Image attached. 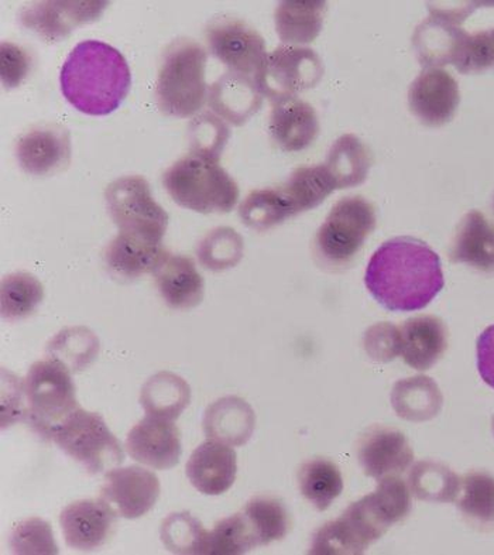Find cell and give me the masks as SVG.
I'll list each match as a JSON object with an SVG mask.
<instances>
[{
	"label": "cell",
	"mask_w": 494,
	"mask_h": 555,
	"mask_svg": "<svg viewBox=\"0 0 494 555\" xmlns=\"http://www.w3.org/2000/svg\"><path fill=\"white\" fill-rule=\"evenodd\" d=\"M258 545V540L244 513L219 521L216 529L209 531L208 554H245Z\"/></svg>",
	"instance_id": "43"
},
{
	"label": "cell",
	"mask_w": 494,
	"mask_h": 555,
	"mask_svg": "<svg viewBox=\"0 0 494 555\" xmlns=\"http://www.w3.org/2000/svg\"><path fill=\"white\" fill-rule=\"evenodd\" d=\"M328 4L323 0H286L276 9V30L287 46L309 44L320 36Z\"/></svg>",
	"instance_id": "28"
},
{
	"label": "cell",
	"mask_w": 494,
	"mask_h": 555,
	"mask_svg": "<svg viewBox=\"0 0 494 555\" xmlns=\"http://www.w3.org/2000/svg\"><path fill=\"white\" fill-rule=\"evenodd\" d=\"M428 9L431 16L417 27L413 36L418 62L427 68L455 64L468 33L454 18Z\"/></svg>",
	"instance_id": "18"
},
{
	"label": "cell",
	"mask_w": 494,
	"mask_h": 555,
	"mask_svg": "<svg viewBox=\"0 0 494 555\" xmlns=\"http://www.w3.org/2000/svg\"><path fill=\"white\" fill-rule=\"evenodd\" d=\"M2 59V83L6 90H15L21 87L31 68V57L21 46L11 41H3L0 49Z\"/></svg>",
	"instance_id": "47"
},
{
	"label": "cell",
	"mask_w": 494,
	"mask_h": 555,
	"mask_svg": "<svg viewBox=\"0 0 494 555\" xmlns=\"http://www.w3.org/2000/svg\"><path fill=\"white\" fill-rule=\"evenodd\" d=\"M450 259L494 273V225L482 212L466 214L452 242Z\"/></svg>",
	"instance_id": "25"
},
{
	"label": "cell",
	"mask_w": 494,
	"mask_h": 555,
	"mask_svg": "<svg viewBox=\"0 0 494 555\" xmlns=\"http://www.w3.org/2000/svg\"><path fill=\"white\" fill-rule=\"evenodd\" d=\"M207 62V51L197 41H172L162 55L156 86L162 114L185 119L203 109L209 92L205 81Z\"/></svg>",
	"instance_id": "4"
},
{
	"label": "cell",
	"mask_w": 494,
	"mask_h": 555,
	"mask_svg": "<svg viewBox=\"0 0 494 555\" xmlns=\"http://www.w3.org/2000/svg\"><path fill=\"white\" fill-rule=\"evenodd\" d=\"M160 535L174 554H208L209 531L190 513H172L162 520Z\"/></svg>",
	"instance_id": "40"
},
{
	"label": "cell",
	"mask_w": 494,
	"mask_h": 555,
	"mask_svg": "<svg viewBox=\"0 0 494 555\" xmlns=\"http://www.w3.org/2000/svg\"><path fill=\"white\" fill-rule=\"evenodd\" d=\"M459 511L479 526L494 525V478L486 473H470L460 479Z\"/></svg>",
	"instance_id": "39"
},
{
	"label": "cell",
	"mask_w": 494,
	"mask_h": 555,
	"mask_svg": "<svg viewBox=\"0 0 494 555\" xmlns=\"http://www.w3.org/2000/svg\"><path fill=\"white\" fill-rule=\"evenodd\" d=\"M367 291L386 310L426 309L445 286L440 256L426 242L402 236L387 241L367 264Z\"/></svg>",
	"instance_id": "1"
},
{
	"label": "cell",
	"mask_w": 494,
	"mask_h": 555,
	"mask_svg": "<svg viewBox=\"0 0 494 555\" xmlns=\"http://www.w3.org/2000/svg\"><path fill=\"white\" fill-rule=\"evenodd\" d=\"M72 134L62 125L36 126L18 140L16 157L27 175L49 177L72 163Z\"/></svg>",
	"instance_id": "15"
},
{
	"label": "cell",
	"mask_w": 494,
	"mask_h": 555,
	"mask_svg": "<svg viewBox=\"0 0 494 555\" xmlns=\"http://www.w3.org/2000/svg\"><path fill=\"white\" fill-rule=\"evenodd\" d=\"M162 184L177 204L199 214L231 212L239 199V186L219 163L194 155L176 162Z\"/></svg>",
	"instance_id": "5"
},
{
	"label": "cell",
	"mask_w": 494,
	"mask_h": 555,
	"mask_svg": "<svg viewBox=\"0 0 494 555\" xmlns=\"http://www.w3.org/2000/svg\"><path fill=\"white\" fill-rule=\"evenodd\" d=\"M101 344L87 326H72L60 331L47 344V358L72 373L82 372L95 361Z\"/></svg>",
	"instance_id": "32"
},
{
	"label": "cell",
	"mask_w": 494,
	"mask_h": 555,
	"mask_svg": "<svg viewBox=\"0 0 494 555\" xmlns=\"http://www.w3.org/2000/svg\"><path fill=\"white\" fill-rule=\"evenodd\" d=\"M126 450L138 463L158 470L179 465L183 446L181 434L171 420L147 416L126 438Z\"/></svg>",
	"instance_id": "16"
},
{
	"label": "cell",
	"mask_w": 494,
	"mask_h": 555,
	"mask_svg": "<svg viewBox=\"0 0 494 555\" xmlns=\"http://www.w3.org/2000/svg\"><path fill=\"white\" fill-rule=\"evenodd\" d=\"M2 391V409L9 404L6 412L2 413V424L6 423V426H11L17 420L26 418L25 384L18 382L17 377L13 376L12 373H9L6 379V375L3 373Z\"/></svg>",
	"instance_id": "48"
},
{
	"label": "cell",
	"mask_w": 494,
	"mask_h": 555,
	"mask_svg": "<svg viewBox=\"0 0 494 555\" xmlns=\"http://www.w3.org/2000/svg\"><path fill=\"white\" fill-rule=\"evenodd\" d=\"M109 2L73 0V2H30L18 12L22 25L49 43H58L74 29L96 22Z\"/></svg>",
	"instance_id": "12"
},
{
	"label": "cell",
	"mask_w": 494,
	"mask_h": 555,
	"mask_svg": "<svg viewBox=\"0 0 494 555\" xmlns=\"http://www.w3.org/2000/svg\"><path fill=\"white\" fill-rule=\"evenodd\" d=\"M459 102L458 82L442 68L424 69L410 87V111L419 122L432 128L451 122Z\"/></svg>",
	"instance_id": "14"
},
{
	"label": "cell",
	"mask_w": 494,
	"mask_h": 555,
	"mask_svg": "<svg viewBox=\"0 0 494 555\" xmlns=\"http://www.w3.org/2000/svg\"><path fill=\"white\" fill-rule=\"evenodd\" d=\"M191 387L172 372H160L144 384L140 404L147 416L177 420L188 408Z\"/></svg>",
	"instance_id": "30"
},
{
	"label": "cell",
	"mask_w": 494,
	"mask_h": 555,
	"mask_svg": "<svg viewBox=\"0 0 494 555\" xmlns=\"http://www.w3.org/2000/svg\"><path fill=\"white\" fill-rule=\"evenodd\" d=\"M209 50L233 73L256 78L268 57L260 33L242 18H213L207 27Z\"/></svg>",
	"instance_id": "11"
},
{
	"label": "cell",
	"mask_w": 494,
	"mask_h": 555,
	"mask_svg": "<svg viewBox=\"0 0 494 555\" xmlns=\"http://www.w3.org/2000/svg\"><path fill=\"white\" fill-rule=\"evenodd\" d=\"M298 485L302 496L320 512L328 509L343 491L342 474L338 466L324 459L311 460L302 465L298 470Z\"/></svg>",
	"instance_id": "34"
},
{
	"label": "cell",
	"mask_w": 494,
	"mask_h": 555,
	"mask_svg": "<svg viewBox=\"0 0 494 555\" xmlns=\"http://www.w3.org/2000/svg\"><path fill=\"white\" fill-rule=\"evenodd\" d=\"M244 249V237L230 227H221L199 242L197 256L205 269L223 272L240 262Z\"/></svg>",
	"instance_id": "41"
},
{
	"label": "cell",
	"mask_w": 494,
	"mask_h": 555,
	"mask_svg": "<svg viewBox=\"0 0 494 555\" xmlns=\"http://www.w3.org/2000/svg\"><path fill=\"white\" fill-rule=\"evenodd\" d=\"M478 370L482 379L494 389V325L478 339Z\"/></svg>",
	"instance_id": "49"
},
{
	"label": "cell",
	"mask_w": 494,
	"mask_h": 555,
	"mask_svg": "<svg viewBox=\"0 0 494 555\" xmlns=\"http://www.w3.org/2000/svg\"><path fill=\"white\" fill-rule=\"evenodd\" d=\"M43 284L30 273L17 272L2 279L0 300L2 317L8 321L26 319L36 311L43 301Z\"/></svg>",
	"instance_id": "37"
},
{
	"label": "cell",
	"mask_w": 494,
	"mask_h": 555,
	"mask_svg": "<svg viewBox=\"0 0 494 555\" xmlns=\"http://www.w3.org/2000/svg\"><path fill=\"white\" fill-rule=\"evenodd\" d=\"M203 426L209 440L240 447L250 440L255 431L256 416L253 409L244 399L227 396L209 405Z\"/></svg>",
	"instance_id": "26"
},
{
	"label": "cell",
	"mask_w": 494,
	"mask_h": 555,
	"mask_svg": "<svg viewBox=\"0 0 494 555\" xmlns=\"http://www.w3.org/2000/svg\"><path fill=\"white\" fill-rule=\"evenodd\" d=\"M208 102L219 118L242 126L262 108L263 95L255 78L227 72L209 88Z\"/></svg>",
	"instance_id": "23"
},
{
	"label": "cell",
	"mask_w": 494,
	"mask_h": 555,
	"mask_svg": "<svg viewBox=\"0 0 494 555\" xmlns=\"http://www.w3.org/2000/svg\"><path fill=\"white\" fill-rule=\"evenodd\" d=\"M185 470L186 477L198 492L219 496L230 491L235 483L236 452L230 446L209 440L195 448Z\"/></svg>",
	"instance_id": "20"
},
{
	"label": "cell",
	"mask_w": 494,
	"mask_h": 555,
	"mask_svg": "<svg viewBox=\"0 0 494 555\" xmlns=\"http://www.w3.org/2000/svg\"><path fill=\"white\" fill-rule=\"evenodd\" d=\"M166 255L167 250L161 245L148 244L119 232L106 247L105 263L116 278L132 280L153 274Z\"/></svg>",
	"instance_id": "27"
},
{
	"label": "cell",
	"mask_w": 494,
	"mask_h": 555,
	"mask_svg": "<svg viewBox=\"0 0 494 555\" xmlns=\"http://www.w3.org/2000/svg\"><path fill=\"white\" fill-rule=\"evenodd\" d=\"M65 98L79 112L106 116L122 105L132 86L128 62L119 50L100 40L74 47L60 74Z\"/></svg>",
	"instance_id": "3"
},
{
	"label": "cell",
	"mask_w": 494,
	"mask_h": 555,
	"mask_svg": "<svg viewBox=\"0 0 494 555\" xmlns=\"http://www.w3.org/2000/svg\"><path fill=\"white\" fill-rule=\"evenodd\" d=\"M337 190L365 183L372 167L369 147L355 134H343L333 144L325 162Z\"/></svg>",
	"instance_id": "29"
},
{
	"label": "cell",
	"mask_w": 494,
	"mask_h": 555,
	"mask_svg": "<svg viewBox=\"0 0 494 555\" xmlns=\"http://www.w3.org/2000/svg\"><path fill=\"white\" fill-rule=\"evenodd\" d=\"M51 440L92 475L123 463L122 446L98 413L79 408L53 433Z\"/></svg>",
	"instance_id": "9"
},
{
	"label": "cell",
	"mask_w": 494,
	"mask_h": 555,
	"mask_svg": "<svg viewBox=\"0 0 494 555\" xmlns=\"http://www.w3.org/2000/svg\"><path fill=\"white\" fill-rule=\"evenodd\" d=\"M410 488L419 501L451 503L458 498L460 479L448 466L421 461L410 474Z\"/></svg>",
	"instance_id": "36"
},
{
	"label": "cell",
	"mask_w": 494,
	"mask_h": 555,
	"mask_svg": "<svg viewBox=\"0 0 494 555\" xmlns=\"http://www.w3.org/2000/svg\"><path fill=\"white\" fill-rule=\"evenodd\" d=\"M358 459L367 477H398L413 464L414 451L402 431L373 427L359 440Z\"/></svg>",
	"instance_id": "17"
},
{
	"label": "cell",
	"mask_w": 494,
	"mask_h": 555,
	"mask_svg": "<svg viewBox=\"0 0 494 555\" xmlns=\"http://www.w3.org/2000/svg\"><path fill=\"white\" fill-rule=\"evenodd\" d=\"M12 548L15 554H58L51 526L39 517L23 520L15 527L12 534Z\"/></svg>",
	"instance_id": "44"
},
{
	"label": "cell",
	"mask_w": 494,
	"mask_h": 555,
	"mask_svg": "<svg viewBox=\"0 0 494 555\" xmlns=\"http://www.w3.org/2000/svg\"><path fill=\"white\" fill-rule=\"evenodd\" d=\"M391 403L400 417L410 422H428L440 413L442 395L430 377L416 376L394 385Z\"/></svg>",
	"instance_id": "31"
},
{
	"label": "cell",
	"mask_w": 494,
	"mask_h": 555,
	"mask_svg": "<svg viewBox=\"0 0 494 555\" xmlns=\"http://www.w3.org/2000/svg\"><path fill=\"white\" fill-rule=\"evenodd\" d=\"M269 130L284 152H301L318 137V115L309 102L288 98L274 102Z\"/></svg>",
	"instance_id": "22"
},
{
	"label": "cell",
	"mask_w": 494,
	"mask_h": 555,
	"mask_svg": "<svg viewBox=\"0 0 494 555\" xmlns=\"http://www.w3.org/2000/svg\"><path fill=\"white\" fill-rule=\"evenodd\" d=\"M239 214L245 225L256 231H268L297 216L282 186L253 191L240 204Z\"/></svg>",
	"instance_id": "35"
},
{
	"label": "cell",
	"mask_w": 494,
	"mask_h": 555,
	"mask_svg": "<svg viewBox=\"0 0 494 555\" xmlns=\"http://www.w3.org/2000/svg\"><path fill=\"white\" fill-rule=\"evenodd\" d=\"M160 480L142 466L112 469L105 475L101 501L123 519H139L155 507L160 496Z\"/></svg>",
	"instance_id": "13"
},
{
	"label": "cell",
	"mask_w": 494,
	"mask_h": 555,
	"mask_svg": "<svg viewBox=\"0 0 494 555\" xmlns=\"http://www.w3.org/2000/svg\"><path fill=\"white\" fill-rule=\"evenodd\" d=\"M323 76L324 64L314 50L286 44L268 54L255 81L274 104L318 86Z\"/></svg>",
	"instance_id": "10"
},
{
	"label": "cell",
	"mask_w": 494,
	"mask_h": 555,
	"mask_svg": "<svg viewBox=\"0 0 494 555\" xmlns=\"http://www.w3.org/2000/svg\"><path fill=\"white\" fill-rule=\"evenodd\" d=\"M376 228V209L361 195L339 199L316 232V260L328 269H342L353 262Z\"/></svg>",
	"instance_id": "6"
},
{
	"label": "cell",
	"mask_w": 494,
	"mask_h": 555,
	"mask_svg": "<svg viewBox=\"0 0 494 555\" xmlns=\"http://www.w3.org/2000/svg\"><path fill=\"white\" fill-rule=\"evenodd\" d=\"M412 511L407 483L398 477L380 479L376 491L352 503L337 520L316 530L310 554H363Z\"/></svg>",
	"instance_id": "2"
},
{
	"label": "cell",
	"mask_w": 494,
	"mask_h": 555,
	"mask_svg": "<svg viewBox=\"0 0 494 555\" xmlns=\"http://www.w3.org/2000/svg\"><path fill=\"white\" fill-rule=\"evenodd\" d=\"M188 132L193 155L219 163L231 138V130L223 119L212 112H204L190 124Z\"/></svg>",
	"instance_id": "42"
},
{
	"label": "cell",
	"mask_w": 494,
	"mask_h": 555,
	"mask_svg": "<svg viewBox=\"0 0 494 555\" xmlns=\"http://www.w3.org/2000/svg\"><path fill=\"white\" fill-rule=\"evenodd\" d=\"M106 207L120 233L148 244L161 245L169 216L153 198L151 184L142 176H125L105 191Z\"/></svg>",
	"instance_id": "8"
},
{
	"label": "cell",
	"mask_w": 494,
	"mask_h": 555,
	"mask_svg": "<svg viewBox=\"0 0 494 555\" xmlns=\"http://www.w3.org/2000/svg\"><path fill=\"white\" fill-rule=\"evenodd\" d=\"M400 356L413 370L428 371L446 351L448 333L440 319L418 315L399 326Z\"/></svg>",
	"instance_id": "21"
},
{
	"label": "cell",
	"mask_w": 494,
	"mask_h": 555,
	"mask_svg": "<svg viewBox=\"0 0 494 555\" xmlns=\"http://www.w3.org/2000/svg\"><path fill=\"white\" fill-rule=\"evenodd\" d=\"M367 356L375 361L390 362L400 356L399 326L380 323L370 326L365 335Z\"/></svg>",
	"instance_id": "46"
},
{
	"label": "cell",
	"mask_w": 494,
	"mask_h": 555,
	"mask_svg": "<svg viewBox=\"0 0 494 555\" xmlns=\"http://www.w3.org/2000/svg\"><path fill=\"white\" fill-rule=\"evenodd\" d=\"M493 211H494V199H493Z\"/></svg>",
	"instance_id": "51"
},
{
	"label": "cell",
	"mask_w": 494,
	"mask_h": 555,
	"mask_svg": "<svg viewBox=\"0 0 494 555\" xmlns=\"http://www.w3.org/2000/svg\"><path fill=\"white\" fill-rule=\"evenodd\" d=\"M282 190L294 211L300 214L323 204L337 190V185L325 165L304 166L292 171Z\"/></svg>",
	"instance_id": "33"
},
{
	"label": "cell",
	"mask_w": 494,
	"mask_h": 555,
	"mask_svg": "<svg viewBox=\"0 0 494 555\" xmlns=\"http://www.w3.org/2000/svg\"><path fill=\"white\" fill-rule=\"evenodd\" d=\"M153 276L156 278L158 291L171 309L188 310L202 305L204 279L188 256L171 255L167 251Z\"/></svg>",
	"instance_id": "24"
},
{
	"label": "cell",
	"mask_w": 494,
	"mask_h": 555,
	"mask_svg": "<svg viewBox=\"0 0 494 555\" xmlns=\"http://www.w3.org/2000/svg\"><path fill=\"white\" fill-rule=\"evenodd\" d=\"M454 65L463 74L494 68V27L474 35L468 33Z\"/></svg>",
	"instance_id": "45"
},
{
	"label": "cell",
	"mask_w": 494,
	"mask_h": 555,
	"mask_svg": "<svg viewBox=\"0 0 494 555\" xmlns=\"http://www.w3.org/2000/svg\"><path fill=\"white\" fill-rule=\"evenodd\" d=\"M116 515L105 502L78 501L60 516L65 541L72 548L92 552L108 540Z\"/></svg>",
	"instance_id": "19"
},
{
	"label": "cell",
	"mask_w": 494,
	"mask_h": 555,
	"mask_svg": "<svg viewBox=\"0 0 494 555\" xmlns=\"http://www.w3.org/2000/svg\"><path fill=\"white\" fill-rule=\"evenodd\" d=\"M26 420L40 436L50 438L79 404L72 372L60 363L36 362L25 380Z\"/></svg>",
	"instance_id": "7"
},
{
	"label": "cell",
	"mask_w": 494,
	"mask_h": 555,
	"mask_svg": "<svg viewBox=\"0 0 494 555\" xmlns=\"http://www.w3.org/2000/svg\"><path fill=\"white\" fill-rule=\"evenodd\" d=\"M493 434H494V417H493Z\"/></svg>",
	"instance_id": "50"
},
{
	"label": "cell",
	"mask_w": 494,
	"mask_h": 555,
	"mask_svg": "<svg viewBox=\"0 0 494 555\" xmlns=\"http://www.w3.org/2000/svg\"><path fill=\"white\" fill-rule=\"evenodd\" d=\"M244 515L253 530L259 545H268L286 538L290 516L277 498L258 496L247 503Z\"/></svg>",
	"instance_id": "38"
}]
</instances>
